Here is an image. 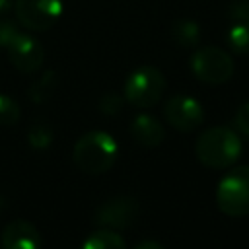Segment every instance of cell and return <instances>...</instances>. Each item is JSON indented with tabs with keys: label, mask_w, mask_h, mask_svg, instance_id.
Instances as JSON below:
<instances>
[{
	"label": "cell",
	"mask_w": 249,
	"mask_h": 249,
	"mask_svg": "<svg viewBox=\"0 0 249 249\" xmlns=\"http://www.w3.org/2000/svg\"><path fill=\"white\" fill-rule=\"evenodd\" d=\"M226 43L233 53L249 54V23L235 21L226 33Z\"/></svg>",
	"instance_id": "15"
},
{
	"label": "cell",
	"mask_w": 249,
	"mask_h": 249,
	"mask_svg": "<svg viewBox=\"0 0 249 249\" xmlns=\"http://www.w3.org/2000/svg\"><path fill=\"white\" fill-rule=\"evenodd\" d=\"M193 74L204 84H224L233 76V60L220 47H198L191 56Z\"/></svg>",
	"instance_id": "5"
},
{
	"label": "cell",
	"mask_w": 249,
	"mask_h": 249,
	"mask_svg": "<svg viewBox=\"0 0 249 249\" xmlns=\"http://www.w3.org/2000/svg\"><path fill=\"white\" fill-rule=\"evenodd\" d=\"M6 49H8V56H10V62L14 64V68L23 74H33L43 66L45 49L29 33L18 31V35L10 41V45Z\"/></svg>",
	"instance_id": "8"
},
{
	"label": "cell",
	"mask_w": 249,
	"mask_h": 249,
	"mask_svg": "<svg viewBox=\"0 0 249 249\" xmlns=\"http://www.w3.org/2000/svg\"><path fill=\"white\" fill-rule=\"evenodd\" d=\"M18 35V27L12 19L0 16V47H8L10 41Z\"/></svg>",
	"instance_id": "20"
},
{
	"label": "cell",
	"mask_w": 249,
	"mask_h": 249,
	"mask_svg": "<svg viewBox=\"0 0 249 249\" xmlns=\"http://www.w3.org/2000/svg\"><path fill=\"white\" fill-rule=\"evenodd\" d=\"M233 124H235V128H237L239 132H243L245 136H249V101L243 103V105L237 109V113H235V117H233Z\"/></svg>",
	"instance_id": "21"
},
{
	"label": "cell",
	"mask_w": 249,
	"mask_h": 249,
	"mask_svg": "<svg viewBox=\"0 0 249 249\" xmlns=\"http://www.w3.org/2000/svg\"><path fill=\"white\" fill-rule=\"evenodd\" d=\"M136 249H163V245H161L160 241H150V239H146V241H140V243L136 245Z\"/></svg>",
	"instance_id": "22"
},
{
	"label": "cell",
	"mask_w": 249,
	"mask_h": 249,
	"mask_svg": "<svg viewBox=\"0 0 249 249\" xmlns=\"http://www.w3.org/2000/svg\"><path fill=\"white\" fill-rule=\"evenodd\" d=\"M0 243L4 249H37L41 247L39 230L27 220H12L4 230Z\"/></svg>",
	"instance_id": "10"
},
{
	"label": "cell",
	"mask_w": 249,
	"mask_h": 249,
	"mask_svg": "<svg viewBox=\"0 0 249 249\" xmlns=\"http://www.w3.org/2000/svg\"><path fill=\"white\" fill-rule=\"evenodd\" d=\"M216 202L218 208L231 218L249 214V165L233 167L220 179Z\"/></svg>",
	"instance_id": "4"
},
{
	"label": "cell",
	"mask_w": 249,
	"mask_h": 249,
	"mask_svg": "<svg viewBox=\"0 0 249 249\" xmlns=\"http://www.w3.org/2000/svg\"><path fill=\"white\" fill-rule=\"evenodd\" d=\"M195 152L206 167L224 169L237 161L241 154V140L237 132L228 126H212L198 136Z\"/></svg>",
	"instance_id": "2"
},
{
	"label": "cell",
	"mask_w": 249,
	"mask_h": 249,
	"mask_svg": "<svg viewBox=\"0 0 249 249\" xmlns=\"http://www.w3.org/2000/svg\"><path fill=\"white\" fill-rule=\"evenodd\" d=\"M163 115H165V121L181 132H191L198 128L204 121L202 105L195 97L185 95V93L169 97L163 105Z\"/></svg>",
	"instance_id": "7"
},
{
	"label": "cell",
	"mask_w": 249,
	"mask_h": 249,
	"mask_svg": "<svg viewBox=\"0 0 249 249\" xmlns=\"http://www.w3.org/2000/svg\"><path fill=\"white\" fill-rule=\"evenodd\" d=\"M138 214V204L130 196H115L105 200L93 214V222L101 228L121 230L134 222Z\"/></svg>",
	"instance_id": "9"
},
{
	"label": "cell",
	"mask_w": 249,
	"mask_h": 249,
	"mask_svg": "<svg viewBox=\"0 0 249 249\" xmlns=\"http://www.w3.org/2000/svg\"><path fill=\"white\" fill-rule=\"evenodd\" d=\"M54 89H56V72L54 70H47L37 80L31 82V86L27 89V97L33 103H43V101L53 97Z\"/></svg>",
	"instance_id": "13"
},
{
	"label": "cell",
	"mask_w": 249,
	"mask_h": 249,
	"mask_svg": "<svg viewBox=\"0 0 249 249\" xmlns=\"http://www.w3.org/2000/svg\"><path fill=\"white\" fill-rule=\"evenodd\" d=\"M163 89H165L163 74L156 66L144 64L128 74L123 88V95H124V101L132 103L134 107L148 109L161 99Z\"/></svg>",
	"instance_id": "3"
},
{
	"label": "cell",
	"mask_w": 249,
	"mask_h": 249,
	"mask_svg": "<svg viewBox=\"0 0 249 249\" xmlns=\"http://www.w3.org/2000/svg\"><path fill=\"white\" fill-rule=\"evenodd\" d=\"M119 156V146L109 132L89 130L82 134L72 150L76 167L88 175H99L109 171Z\"/></svg>",
	"instance_id": "1"
},
{
	"label": "cell",
	"mask_w": 249,
	"mask_h": 249,
	"mask_svg": "<svg viewBox=\"0 0 249 249\" xmlns=\"http://www.w3.org/2000/svg\"><path fill=\"white\" fill-rule=\"evenodd\" d=\"M228 14L233 21L249 23V0H231L228 6Z\"/></svg>",
	"instance_id": "19"
},
{
	"label": "cell",
	"mask_w": 249,
	"mask_h": 249,
	"mask_svg": "<svg viewBox=\"0 0 249 249\" xmlns=\"http://www.w3.org/2000/svg\"><path fill=\"white\" fill-rule=\"evenodd\" d=\"M130 134L144 148H156L165 138V130L161 123L148 113H138L130 121Z\"/></svg>",
	"instance_id": "11"
},
{
	"label": "cell",
	"mask_w": 249,
	"mask_h": 249,
	"mask_svg": "<svg viewBox=\"0 0 249 249\" xmlns=\"http://www.w3.org/2000/svg\"><path fill=\"white\" fill-rule=\"evenodd\" d=\"M19 121V105L14 97L0 93V126H14Z\"/></svg>",
	"instance_id": "17"
},
{
	"label": "cell",
	"mask_w": 249,
	"mask_h": 249,
	"mask_svg": "<svg viewBox=\"0 0 249 249\" xmlns=\"http://www.w3.org/2000/svg\"><path fill=\"white\" fill-rule=\"evenodd\" d=\"M123 105H124V95L115 93V91H107L99 99V111L103 115H117V113H121Z\"/></svg>",
	"instance_id": "18"
},
{
	"label": "cell",
	"mask_w": 249,
	"mask_h": 249,
	"mask_svg": "<svg viewBox=\"0 0 249 249\" xmlns=\"http://www.w3.org/2000/svg\"><path fill=\"white\" fill-rule=\"evenodd\" d=\"M62 0H14L18 21L29 31H45L62 16Z\"/></svg>",
	"instance_id": "6"
},
{
	"label": "cell",
	"mask_w": 249,
	"mask_h": 249,
	"mask_svg": "<svg viewBox=\"0 0 249 249\" xmlns=\"http://www.w3.org/2000/svg\"><path fill=\"white\" fill-rule=\"evenodd\" d=\"M171 37H173V41H175L179 47H185V49L196 47L198 41H200V27H198L196 21L179 19V21H175L173 27H171Z\"/></svg>",
	"instance_id": "14"
},
{
	"label": "cell",
	"mask_w": 249,
	"mask_h": 249,
	"mask_svg": "<svg viewBox=\"0 0 249 249\" xmlns=\"http://www.w3.org/2000/svg\"><path fill=\"white\" fill-rule=\"evenodd\" d=\"M54 138V132L47 121H35L27 130V142L35 150H45L51 146Z\"/></svg>",
	"instance_id": "16"
},
{
	"label": "cell",
	"mask_w": 249,
	"mask_h": 249,
	"mask_svg": "<svg viewBox=\"0 0 249 249\" xmlns=\"http://www.w3.org/2000/svg\"><path fill=\"white\" fill-rule=\"evenodd\" d=\"M124 239L117 233V230L101 228L97 231H91L84 241V249H124Z\"/></svg>",
	"instance_id": "12"
},
{
	"label": "cell",
	"mask_w": 249,
	"mask_h": 249,
	"mask_svg": "<svg viewBox=\"0 0 249 249\" xmlns=\"http://www.w3.org/2000/svg\"><path fill=\"white\" fill-rule=\"evenodd\" d=\"M14 6V0H0V16H4Z\"/></svg>",
	"instance_id": "23"
}]
</instances>
